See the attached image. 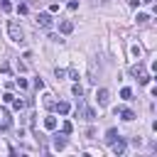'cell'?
<instances>
[{
    "instance_id": "6da1fadb",
    "label": "cell",
    "mask_w": 157,
    "mask_h": 157,
    "mask_svg": "<svg viewBox=\"0 0 157 157\" xmlns=\"http://www.w3.org/2000/svg\"><path fill=\"white\" fill-rule=\"evenodd\" d=\"M7 34H10V39H12V42H17V44H22V42H25V32H22V27H20L15 20H10V22H7Z\"/></svg>"
},
{
    "instance_id": "7a4b0ae2",
    "label": "cell",
    "mask_w": 157,
    "mask_h": 157,
    "mask_svg": "<svg viewBox=\"0 0 157 157\" xmlns=\"http://www.w3.org/2000/svg\"><path fill=\"white\" fill-rule=\"evenodd\" d=\"M130 74H132V76H137V81H140V83H150V76L145 74V66H142V64H135V66L130 69Z\"/></svg>"
},
{
    "instance_id": "3957f363",
    "label": "cell",
    "mask_w": 157,
    "mask_h": 157,
    "mask_svg": "<svg viewBox=\"0 0 157 157\" xmlns=\"http://www.w3.org/2000/svg\"><path fill=\"white\" fill-rule=\"evenodd\" d=\"M96 101H98L101 108H105L108 101H110V91H108V88H98V91H96Z\"/></svg>"
},
{
    "instance_id": "277c9868",
    "label": "cell",
    "mask_w": 157,
    "mask_h": 157,
    "mask_svg": "<svg viewBox=\"0 0 157 157\" xmlns=\"http://www.w3.org/2000/svg\"><path fill=\"white\" fill-rule=\"evenodd\" d=\"M37 27L49 29V27H52V15H49V12H39V15H37Z\"/></svg>"
},
{
    "instance_id": "5b68a950",
    "label": "cell",
    "mask_w": 157,
    "mask_h": 157,
    "mask_svg": "<svg viewBox=\"0 0 157 157\" xmlns=\"http://www.w3.org/2000/svg\"><path fill=\"white\" fill-rule=\"evenodd\" d=\"M115 113H118L123 120H128V123H130V120H135V113H132L130 108H115Z\"/></svg>"
},
{
    "instance_id": "8992f818",
    "label": "cell",
    "mask_w": 157,
    "mask_h": 157,
    "mask_svg": "<svg viewBox=\"0 0 157 157\" xmlns=\"http://www.w3.org/2000/svg\"><path fill=\"white\" fill-rule=\"evenodd\" d=\"M54 147L56 150H64L66 147V132H56L54 135Z\"/></svg>"
},
{
    "instance_id": "52a82bcc",
    "label": "cell",
    "mask_w": 157,
    "mask_h": 157,
    "mask_svg": "<svg viewBox=\"0 0 157 157\" xmlns=\"http://www.w3.org/2000/svg\"><path fill=\"white\" fill-rule=\"evenodd\" d=\"M59 32H61V34H71V32H74V22H71V20L59 22Z\"/></svg>"
},
{
    "instance_id": "ba28073f",
    "label": "cell",
    "mask_w": 157,
    "mask_h": 157,
    "mask_svg": "<svg viewBox=\"0 0 157 157\" xmlns=\"http://www.w3.org/2000/svg\"><path fill=\"white\" fill-rule=\"evenodd\" d=\"M110 145H113V152H115V155H123V152H125V140H123V137H118V140L110 142Z\"/></svg>"
},
{
    "instance_id": "9c48e42d",
    "label": "cell",
    "mask_w": 157,
    "mask_h": 157,
    "mask_svg": "<svg viewBox=\"0 0 157 157\" xmlns=\"http://www.w3.org/2000/svg\"><path fill=\"white\" fill-rule=\"evenodd\" d=\"M54 108H56V110H59V115H66V113H69V110H71V105H69V103H66V101H59V103H54Z\"/></svg>"
},
{
    "instance_id": "30bf717a",
    "label": "cell",
    "mask_w": 157,
    "mask_h": 157,
    "mask_svg": "<svg viewBox=\"0 0 157 157\" xmlns=\"http://www.w3.org/2000/svg\"><path fill=\"white\" fill-rule=\"evenodd\" d=\"M0 118H2V125H0V128H2V130H7V128L12 125V118H10V110H2V113H0Z\"/></svg>"
},
{
    "instance_id": "8fae6325",
    "label": "cell",
    "mask_w": 157,
    "mask_h": 157,
    "mask_svg": "<svg viewBox=\"0 0 157 157\" xmlns=\"http://www.w3.org/2000/svg\"><path fill=\"white\" fill-rule=\"evenodd\" d=\"M118 137H120V135H118V130H115V128H108V130H105V142H108V145H110V142H115Z\"/></svg>"
},
{
    "instance_id": "7c38bea8",
    "label": "cell",
    "mask_w": 157,
    "mask_h": 157,
    "mask_svg": "<svg viewBox=\"0 0 157 157\" xmlns=\"http://www.w3.org/2000/svg\"><path fill=\"white\" fill-rule=\"evenodd\" d=\"M44 128H47V130H54V128H56V118H54V115H47V118H44Z\"/></svg>"
},
{
    "instance_id": "4fadbf2b",
    "label": "cell",
    "mask_w": 157,
    "mask_h": 157,
    "mask_svg": "<svg viewBox=\"0 0 157 157\" xmlns=\"http://www.w3.org/2000/svg\"><path fill=\"white\" fill-rule=\"evenodd\" d=\"M88 81H91V83L98 81V78H96V61H91V66H88Z\"/></svg>"
},
{
    "instance_id": "5bb4252c",
    "label": "cell",
    "mask_w": 157,
    "mask_h": 157,
    "mask_svg": "<svg viewBox=\"0 0 157 157\" xmlns=\"http://www.w3.org/2000/svg\"><path fill=\"white\" fill-rule=\"evenodd\" d=\"M10 103H12V108H15V110H22V108H25V101H22V98H15V96H12V101H10Z\"/></svg>"
},
{
    "instance_id": "9a60e30c",
    "label": "cell",
    "mask_w": 157,
    "mask_h": 157,
    "mask_svg": "<svg viewBox=\"0 0 157 157\" xmlns=\"http://www.w3.org/2000/svg\"><path fill=\"white\" fill-rule=\"evenodd\" d=\"M71 93H74L76 98H81V96H83V86H81V83H74V88H71Z\"/></svg>"
},
{
    "instance_id": "2e32d148",
    "label": "cell",
    "mask_w": 157,
    "mask_h": 157,
    "mask_svg": "<svg viewBox=\"0 0 157 157\" xmlns=\"http://www.w3.org/2000/svg\"><path fill=\"white\" fill-rule=\"evenodd\" d=\"M71 130H74V125H71L69 120H64V123H61V132H66V135H71Z\"/></svg>"
},
{
    "instance_id": "e0dca14e",
    "label": "cell",
    "mask_w": 157,
    "mask_h": 157,
    "mask_svg": "<svg viewBox=\"0 0 157 157\" xmlns=\"http://www.w3.org/2000/svg\"><path fill=\"white\" fill-rule=\"evenodd\" d=\"M0 10H2V12H10V10H12V2H10V0H0Z\"/></svg>"
},
{
    "instance_id": "ac0fdd59",
    "label": "cell",
    "mask_w": 157,
    "mask_h": 157,
    "mask_svg": "<svg viewBox=\"0 0 157 157\" xmlns=\"http://www.w3.org/2000/svg\"><path fill=\"white\" fill-rule=\"evenodd\" d=\"M17 12H20V15H27V12H29V7H27L25 2H20V5H17Z\"/></svg>"
},
{
    "instance_id": "d6986e66",
    "label": "cell",
    "mask_w": 157,
    "mask_h": 157,
    "mask_svg": "<svg viewBox=\"0 0 157 157\" xmlns=\"http://www.w3.org/2000/svg\"><path fill=\"white\" fill-rule=\"evenodd\" d=\"M147 20H150V15H145V12H137V22H140V25H145Z\"/></svg>"
},
{
    "instance_id": "ffe728a7",
    "label": "cell",
    "mask_w": 157,
    "mask_h": 157,
    "mask_svg": "<svg viewBox=\"0 0 157 157\" xmlns=\"http://www.w3.org/2000/svg\"><path fill=\"white\" fill-rule=\"evenodd\" d=\"M17 86H20L22 91H27V86H29V83H27V78H17Z\"/></svg>"
},
{
    "instance_id": "44dd1931",
    "label": "cell",
    "mask_w": 157,
    "mask_h": 157,
    "mask_svg": "<svg viewBox=\"0 0 157 157\" xmlns=\"http://www.w3.org/2000/svg\"><path fill=\"white\" fill-rule=\"evenodd\" d=\"M130 96H132V91H130V88H123V91H120V98H125V101H128Z\"/></svg>"
},
{
    "instance_id": "7402d4cb",
    "label": "cell",
    "mask_w": 157,
    "mask_h": 157,
    "mask_svg": "<svg viewBox=\"0 0 157 157\" xmlns=\"http://www.w3.org/2000/svg\"><path fill=\"white\" fill-rule=\"evenodd\" d=\"M52 98H54V96H44V105H47V108H54V101H52Z\"/></svg>"
},
{
    "instance_id": "603a6c76",
    "label": "cell",
    "mask_w": 157,
    "mask_h": 157,
    "mask_svg": "<svg viewBox=\"0 0 157 157\" xmlns=\"http://www.w3.org/2000/svg\"><path fill=\"white\" fill-rule=\"evenodd\" d=\"M34 88H44V81L42 78H34Z\"/></svg>"
},
{
    "instance_id": "cb8c5ba5",
    "label": "cell",
    "mask_w": 157,
    "mask_h": 157,
    "mask_svg": "<svg viewBox=\"0 0 157 157\" xmlns=\"http://www.w3.org/2000/svg\"><path fill=\"white\" fill-rule=\"evenodd\" d=\"M140 5V0H130V7H137Z\"/></svg>"
},
{
    "instance_id": "d4e9b609",
    "label": "cell",
    "mask_w": 157,
    "mask_h": 157,
    "mask_svg": "<svg viewBox=\"0 0 157 157\" xmlns=\"http://www.w3.org/2000/svg\"><path fill=\"white\" fill-rule=\"evenodd\" d=\"M140 2H145V5H152V2H155V0H140Z\"/></svg>"
},
{
    "instance_id": "484cf974",
    "label": "cell",
    "mask_w": 157,
    "mask_h": 157,
    "mask_svg": "<svg viewBox=\"0 0 157 157\" xmlns=\"http://www.w3.org/2000/svg\"><path fill=\"white\" fill-rule=\"evenodd\" d=\"M93 2H96V5H98V2H105V0H93Z\"/></svg>"
}]
</instances>
